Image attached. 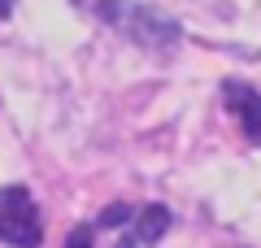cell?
Segmentation results:
<instances>
[{"instance_id": "1", "label": "cell", "mask_w": 261, "mask_h": 248, "mask_svg": "<svg viewBox=\"0 0 261 248\" xmlns=\"http://www.w3.org/2000/svg\"><path fill=\"white\" fill-rule=\"evenodd\" d=\"M96 13H100L109 27H118L126 39L144 48H174L183 39V27H178L170 13L152 9V5H135V0H96Z\"/></svg>"}, {"instance_id": "4", "label": "cell", "mask_w": 261, "mask_h": 248, "mask_svg": "<svg viewBox=\"0 0 261 248\" xmlns=\"http://www.w3.org/2000/svg\"><path fill=\"white\" fill-rule=\"evenodd\" d=\"M170 222H174V213H170L166 205H144V209L130 213V227H126V235H122V244H118V248L157 244V239L170 231Z\"/></svg>"}, {"instance_id": "2", "label": "cell", "mask_w": 261, "mask_h": 248, "mask_svg": "<svg viewBox=\"0 0 261 248\" xmlns=\"http://www.w3.org/2000/svg\"><path fill=\"white\" fill-rule=\"evenodd\" d=\"M0 244L13 248H39L44 244V222H39V205L22 183L0 187Z\"/></svg>"}, {"instance_id": "5", "label": "cell", "mask_w": 261, "mask_h": 248, "mask_svg": "<svg viewBox=\"0 0 261 248\" xmlns=\"http://www.w3.org/2000/svg\"><path fill=\"white\" fill-rule=\"evenodd\" d=\"M65 248H96V227H74L70 239H65Z\"/></svg>"}, {"instance_id": "6", "label": "cell", "mask_w": 261, "mask_h": 248, "mask_svg": "<svg viewBox=\"0 0 261 248\" xmlns=\"http://www.w3.org/2000/svg\"><path fill=\"white\" fill-rule=\"evenodd\" d=\"M13 5H18V0H0V18H9V13H13Z\"/></svg>"}, {"instance_id": "3", "label": "cell", "mask_w": 261, "mask_h": 248, "mask_svg": "<svg viewBox=\"0 0 261 248\" xmlns=\"http://www.w3.org/2000/svg\"><path fill=\"white\" fill-rule=\"evenodd\" d=\"M222 105L235 113L244 139L261 148V87H252V83H244V79H226L222 83Z\"/></svg>"}]
</instances>
